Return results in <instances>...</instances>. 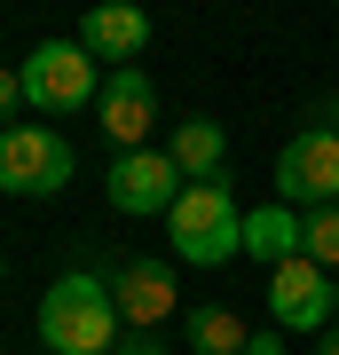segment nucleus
Masks as SVG:
<instances>
[{
    "label": "nucleus",
    "mask_w": 339,
    "mask_h": 355,
    "mask_svg": "<svg viewBox=\"0 0 339 355\" xmlns=\"http://www.w3.org/2000/svg\"><path fill=\"white\" fill-rule=\"evenodd\" d=\"M126 316L111 300V277L103 268H63L40 300V347L48 355H119Z\"/></svg>",
    "instance_id": "obj_1"
},
{
    "label": "nucleus",
    "mask_w": 339,
    "mask_h": 355,
    "mask_svg": "<svg viewBox=\"0 0 339 355\" xmlns=\"http://www.w3.org/2000/svg\"><path fill=\"white\" fill-rule=\"evenodd\" d=\"M166 245H174V261H189V268H221V261L245 253V214H237V198H229V174L189 182V190L174 198Z\"/></svg>",
    "instance_id": "obj_2"
},
{
    "label": "nucleus",
    "mask_w": 339,
    "mask_h": 355,
    "mask_svg": "<svg viewBox=\"0 0 339 355\" xmlns=\"http://www.w3.org/2000/svg\"><path fill=\"white\" fill-rule=\"evenodd\" d=\"M24 103H32V111H55V119H71V111H87V103H103L95 55L79 48V40H40V48L24 55Z\"/></svg>",
    "instance_id": "obj_3"
},
{
    "label": "nucleus",
    "mask_w": 339,
    "mask_h": 355,
    "mask_svg": "<svg viewBox=\"0 0 339 355\" xmlns=\"http://www.w3.org/2000/svg\"><path fill=\"white\" fill-rule=\"evenodd\" d=\"M71 166L79 158L55 127H8L0 135V190H16V198H55L71 182Z\"/></svg>",
    "instance_id": "obj_4"
},
{
    "label": "nucleus",
    "mask_w": 339,
    "mask_h": 355,
    "mask_svg": "<svg viewBox=\"0 0 339 355\" xmlns=\"http://www.w3.org/2000/svg\"><path fill=\"white\" fill-rule=\"evenodd\" d=\"M277 198L315 214V205H339V135L331 127H300L277 158Z\"/></svg>",
    "instance_id": "obj_5"
},
{
    "label": "nucleus",
    "mask_w": 339,
    "mask_h": 355,
    "mask_svg": "<svg viewBox=\"0 0 339 355\" xmlns=\"http://www.w3.org/2000/svg\"><path fill=\"white\" fill-rule=\"evenodd\" d=\"M268 316L277 331H331V268H315L308 253H292L284 268H268Z\"/></svg>",
    "instance_id": "obj_6"
},
{
    "label": "nucleus",
    "mask_w": 339,
    "mask_h": 355,
    "mask_svg": "<svg viewBox=\"0 0 339 355\" xmlns=\"http://www.w3.org/2000/svg\"><path fill=\"white\" fill-rule=\"evenodd\" d=\"M95 119H103V135L119 142V158H126V150H150V127H158V87H150V71H142V64L103 71Z\"/></svg>",
    "instance_id": "obj_7"
},
{
    "label": "nucleus",
    "mask_w": 339,
    "mask_h": 355,
    "mask_svg": "<svg viewBox=\"0 0 339 355\" xmlns=\"http://www.w3.org/2000/svg\"><path fill=\"white\" fill-rule=\"evenodd\" d=\"M182 190L189 182H182V166L166 150H126V158H111V174H103V198H111L119 214H174Z\"/></svg>",
    "instance_id": "obj_8"
},
{
    "label": "nucleus",
    "mask_w": 339,
    "mask_h": 355,
    "mask_svg": "<svg viewBox=\"0 0 339 355\" xmlns=\"http://www.w3.org/2000/svg\"><path fill=\"white\" fill-rule=\"evenodd\" d=\"M111 300H119L126 331H158V324L182 308V292H174V261H119V268H111Z\"/></svg>",
    "instance_id": "obj_9"
},
{
    "label": "nucleus",
    "mask_w": 339,
    "mask_h": 355,
    "mask_svg": "<svg viewBox=\"0 0 339 355\" xmlns=\"http://www.w3.org/2000/svg\"><path fill=\"white\" fill-rule=\"evenodd\" d=\"M79 48H87L95 55V64H134V55L142 48H150V16H142V8H119V0H111V8H87V24H79Z\"/></svg>",
    "instance_id": "obj_10"
},
{
    "label": "nucleus",
    "mask_w": 339,
    "mask_h": 355,
    "mask_svg": "<svg viewBox=\"0 0 339 355\" xmlns=\"http://www.w3.org/2000/svg\"><path fill=\"white\" fill-rule=\"evenodd\" d=\"M300 229H308V214L277 198V205H261V214H245V253L268 261V268H284L292 253H300Z\"/></svg>",
    "instance_id": "obj_11"
},
{
    "label": "nucleus",
    "mask_w": 339,
    "mask_h": 355,
    "mask_svg": "<svg viewBox=\"0 0 339 355\" xmlns=\"http://www.w3.org/2000/svg\"><path fill=\"white\" fill-rule=\"evenodd\" d=\"M166 158L182 166V182H214L221 158H229V127H221V119H182L174 142H166Z\"/></svg>",
    "instance_id": "obj_12"
},
{
    "label": "nucleus",
    "mask_w": 339,
    "mask_h": 355,
    "mask_svg": "<svg viewBox=\"0 0 339 355\" xmlns=\"http://www.w3.org/2000/svg\"><path fill=\"white\" fill-rule=\"evenodd\" d=\"M182 340L198 347V355H245L252 331H245L237 308H189V316H182Z\"/></svg>",
    "instance_id": "obj_13"
},
{
    "label": "nucleus",
    "mask_w": 339,
    "mask_h": 355,
    "mask_svg": "<svg viewBox=\"0 0 339 355\" xmlns=\"http://www.w3.org/2000/svg\"><path fill=\"white\" fill-rule=\"evenodd\" d=\"M300 253H308L315 268H331V277H339V205H315V214H308V229H300Z\"/></svg>",
    "instance_id": "obj_14"
},
{
    "label": "nucleus",
    "mask_w": 339,
    "mask_h": 355,
    "mask_svg": "<svg viewBox=\"0 0 339 355\" xmlns=\"http://www.w3.org/2000/svg\"><path fill=\"white\" fill-rule=\"evenodd\" d=\"M16 111H24V71H0V135H8V127H24Z\"/></svg>",
    "instance_id": "obj_15"
},
{
    "label": "nucleus",
    "mask_w": 339,
    "mask_h": 355,
    "mask_svg": "<svg viewBox=\"0 0 339 355\" xmlns=\"http://www.w3.org/2000/svg\"><path fill=\"white\" fill-rule=\"evenodd\" d=\"M119 355H166V340H158V331H126Z\"/></svg>",
    "instance_id": "obj_16"
},
{
    "label": "nucleus",
    "mask_w": 339,
    "mask_h": 355,
    "mask_svg": "<svg viewBox=\"0 0 339 355\" xmlns=\"http://www.w3.org/2000/svg\"><path fill=\"white\" fill-rule=\"evenodd\" d=\"M245 355H284V331H252V340H245Z\"/></svg>",
    "instance_id": "obj_17"
},
{
    "label": "nucleus",
    "mask_w": 339,
    "mask_h": 355,
    "mask_svg": "<svg viewBox=\"0 0 339 355\" xmlns=\"http://www.w3.org/2000/svg\"><path fill=\"white\" fill-rule=\"evenodd\" d=\"M315 355H339V324H331V331H324V340H315Z\"/></svg>",
    "instance_id": "obj_18"
},
{
    "label": "nucleus",
    "mask_w": 339,
    "mask_h": 355,
    "mask_svg": "<svg viewBox=\"0 0 339 355\" xmlns=\"http://www.w3.org/2000/svg\"><path fill=\"white\" fill-rule=\"evenodd\" d=\"M331 324H339V277H331Z\"/></svg>",
    "instance_id": "obj_19"
}]
</instances>
